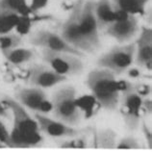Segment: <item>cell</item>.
Segmentation results:
<instances>
[{"mask_svg":"<svg viewBox=\"0 0 152 152\" xmlns=\"http://www.w3.org/2000/svg\"><path fill=\"white\" fill-rule=\"evenodd\" d=\"M13 115V127L10 132V147L28 148L42 142L37 121L28 114L25 107L17 99L5 97L1 101Z\"/></svg>","mask_w":152,"mask_h":152,"instance_id":"cell-1","label":"cell"},{"mask_svg":"<svg viewBox=\"0 0 152 152\" xmlns=\"http://www.w3.org/2000/svg\"><path fill=\"white\" fill-rule=\"evenodd\" d=\"M86 85L96 99L98 105L107 111H114L119 102V91L115 75L99 67L88 73Z\"/></svg>","mask_w":152,"mask_h":152,"instance_id":"cell-2","label":"cell"},{"mask_svg":"<svg viewBox=\"0 0 152 152\" xmlns=\"http://www.w3.org/2000/svg\"><path fill=\"white\" fill-rule=\"evenodd\" d=\"M76 90L72 86L63 87L52 95V112L56 119L75 126L81 121V111L76 106Z\"/></svg>","mask_w":152,"mask_h":152,"instance_id":"cell-3","label":"cell"},{"mask_svg":"<svg viewBox=\"0 0 152 152\" xmlns=\"http://www.w3.org/2000/svg\"><path fill=\"white\" fill-rule=\"evenodd\" d=\"M84 1L85 0H76L74 2L66 19L61 26L60 35L69 45L82 53H94L95 49L84 39L80 31L79 19Z\"/></svg>","mask_w":152,"mask_h":152,"instance_id":"cell-4","label":"cell"},{"mask_svg":"<svg viewBox=\"0 0 152 152\" xmlns=\"http://www.w3.org/2000/svg\"><path fill=\"white\" fill-rule=\"evenodd\" d=\"M135 57V43L114 46L101 55L97 60V66L106 69L115 75H119L127 70Z\"/></svg>","mask_w":152,"mask_h":152,"instance_id":"cell-5","label":"cell"},{"mask_svg":"<svg viewBox=\"0 0 152 152\" xmlns=\"http://www.w3.org/2000/svg\"><path fill=\"white\" fill-rule=\"evenodd\" d=\"M42 60L58 73L66 77L82 73L84 69L81 57L67 52L42 49Z\"/></svg>","mask_w":152,"mask_h":152,"instance_id":"cell-6","label":"cell"},{"mask_svg":"<svg viewBox=\"0 0 152 152\" xmlns=\"http://www.w3.org/2000/svg\"><path fill=\"white\" fill-rule=\"evenodd\" d=\"M29 42L32 45L42 47V49H48L57 52H67V53L77 55L79 57L84 56V53L69 45L60 34L49 30L42 29L37 31L30 37Z\"/></svg>","mask_w":152,"mask_h":152,"instance_id":"cell-7","label":"cell"},{"mask_svg":"<svg viewBox=\"0 0 152 152\" xmlns=\"http://www.w3.org/2000/svg\"><path fill=\"white\" fill-rule=\"evenodd\" d=\"M80 31L84 39L96 50L100 47L98 25L94 15V2L93 0L84 1L79 19Z\"/></svg>","mask_w":152,"mask_h":152,"instance_id":"cell-8","label":"cell"},{"mask_svg":"<svg viewBox=\"0 0 152 152\" xmlns=\"http://www.w3.org/2000/svg\"><path fill=\"white\" fill-rule=\"evenodd\" d=\"M35 119L37 121L39 131H42L43 133L51 137L74 138L76 136H79L83 131L82 129H77L74 126L69 125L58 119L48 118L42 114H36Z\"/></svg>","mask_w":152,"mask_h":152,"instance_id":"cell-9","label":"cell"},{"mask_svg":"<svg viewBox=\"0 0 152 152\" xmlns=\"http://www.w3.org/2000/svg\"><path fill=\"white\" fill-rule=\"evenodd\" d=\"M28 79L32 86L46 89L65 82L67 78L58 73L48 65H36L28 72Z\"/></svg>","mask_w":152,"mask_h":152,"instance_id":"cell-10","label":"cell"},{"mask_svg":"<svg viewBox=\"0 0 152 152\" xmlns=\"http://www.w3.org/2000/svg\"><path fill=\"white\" fill-rule=\"evenodd\" d=\"M123 106L121 115L126 127L129 130H136L140 125L142 99L136 91L123 94Z\"/></svg>","mask_w":152,"mask_h":152,"instance_id":"cell-11","label":"cell"},{"mask_svg":"<svg viewBox=\"0 0 152 152\" xmlns=\"http://www.w3.org/2000/svg\"><path fill=\"white\" fill-rule=\"evenodd\" d=\"M105 34L115 39L119 43H124L131 39L139 29L136 15H130L123 20H115L106 28Z\"/></svg>","mask_w":152,"mask_h":152,"instance_id":"cell-12","label":"cell"},{"mask_svg":"<svg viewBox=\"0 0 152 152\" xmlns=\"http://www.w3.org/2000/svg\"><path fill=\"white\" fill-rule=\"evenodd\" d=\"M136 62L148 70L152 66V29L142 26L138 39L135 42Z\"/></svg>","mask_w":152,"mask_h":152,"instance_id":"cell-13","label":"cell"},{"mask_svg":"<svg viewBox=\"0 0 152 152\" xmlns=\"http://www.w3.org/2000/svg\"><path fill=\"white\" fill-rule=\"evenodd\" d=\"M45 99L46 94L45 91L39 87L22 88L17 93V100L25 108L33 111H39Z\"/></svg>","mask_w":152,"mask_h":152,"instance_id":"cell-14","label":"cell"},{"mask_svg":"<svg viewBox=\"0 0 152 152\" xmlns=\"http://www.w3.org/2000/svg\"><path fill=\"white\" fill-rule=\"evenodd\" d=\"M94 15L99 29H104L115 21V8L110 0L94 2Z\"/></svg>","mask_w":152,"mask_h":152,"instance_id":"cell-15","label":"cell"},{"mask_svg":"<svg viewBox=\"0 0 152 152\" xmlns=\"http://www.w3.org/2000/svg\"><path fill=\"white\" fill-rule=\"evenodd\" d=\"M113 6L133 15H142L148 0H110Z\"/></svg>","mask_w":152,"mask_h":152,"instance_id":"cell-16","label":"cell"},{"mask_svg":"<svg viewBox=\"0 0 152 152\" xmlns=\"http://www.w3.org/2000/svg\"><path fill=\"white\" fill-rule=\"evenodd\" d=\"M1 52L8 62L17 66L29 62L34 56V52L31 49L24 48V47H19V46Z\"/></svg>","mask_w":152,"mask_h":152,"instance_id":"cell-17","label":"cell"},{"mask_svg":"<svg viewBox=\"0 0 152 152\" xmlns=\"http://www.w3.org/2000/svg\"><path fill=\"white\" fill-rule=\"evenodd\" d=\"M117 133L111 128H103L95 132V146L103 149L115 148L117 145Z\"/></svg>","mask_w":152,"mask_h":152,"instance_id":"cell-18","label":"cell"},{"mask_svg":"<svg viewBox=\"0 0 152 152\" xmlns=\"http://www.w3.org/2000/svg\"><path fill=\"white\" fill-rule=\"evenodd\" d=\"M76 106L79 108L81 113L84 114L86 118H91L96 113V108H100L96 101V99L93 94H84L80 96H76L75 99Z\"/></svg>","mask_w":152,"mask_h":152,"instance_id":"cell-19","label":"cell"},{"mask_svg":"<svg viewBox=\"0 0 152 152\" xmlns=\"http://www.w3.org/2000/svg\"><path fill=\"white\" fill-rule=\"evenodd\" d=\"M0 9L13 12L18 15L33 14L29 9L26 0H0Z\"/></svg>","mask_w":152,"mask_h":152,"instance_id":"cell-20","label":"cell"},{"mask_svg":"<svg viewBox=\"0 0 152 152\" xmlns=\"http://www.w3.org/2000/svg\"><path fill=\"white\" fill-rule=\"evenodd\" d=\"M19 15L13 12L0 9V35L13 31L18 21Z\"/></svg>","mask_w":152,"mask_h":152,"instance_id":"cell-21","label":"cell"},{"mask_svg":"<svg viewBox=\"0 0 152 152\" xmlns=\"http://www.w3.org/2000/svg\"><path fill=\"white\" fill-rule=\"evenodd\" d=\"M21 42V36L18 33H9L0 35V50L5 51L19 46Z\"/></svg>","mask_w":152,"mask_h":152,"instance_id":"cell-22","label":"cell"},{"mask_svg":"<svg viewBox=\"0 0 152 152\" xmlns=\"http://www.w3.org/2000/svg\"><path fill=\"white\" fill-rule=\"evenodd\" d=\"M31 26H32V18L30 15H19L18 21L15 29L17 30L18 34L21 36V35H26L29 33Z\"/></svg>","mask_w":152,"mask_h":152,"instance_id":"cell-23","label":"cell"},{"mask_svg":"<svg viewBox=\"0 0 152 152\" xmlns=\"http://www.w3.org/2000/svg\"><path fill=\"white\" fill-rule=\"evenodd\" d=\"M141 145L138 142L137 139L134 137H125L122 138L117 145L115 148L117 149H139Z\"/></svg>","mask_w":152,"mask_h":152,"instance_id":"cell-24","label":"cell"},{"mask_svg":"<svg viewBox=\"0 0 152 152\" xmlns=\"http://www.w3.org/2000/svg\"><path fill=\"white\" fill-rule=\"evenodd\" d=\"M61 148H72V149H83L87 147V141L84 138H77L66 141L61 143Z\"/></svg>","mask_w":152,"mask_h":152,"instance_id":"cell-25","label":"cell"},{"mask_svg":"<svg viewBox=\"0 0 152 152\" xmlns=\"http://www.w3.org/2000/svg\"><path fill=\"white\" fill-rule=\"evenodd\" d=\"M118 91L123 94H127L132 91H135V86L127 80H118Z\"/></svg>","mask_w":152,"mask_h":152,"instance_id":"cell-26","label":"cell"},{"mask_svg":"<svg viewBox=\"0 0 152 152\" xmlns=\"http://www.w3.org/2000/svg\"><path fill=\"white\" fill-rule=\"evenodd\" d=\"M48 4V0H31L29 4V9L33 14L42 10Z\"/></svg>","mask_w":152,"mask_h":152,"instance_id":"cell-27","label":"cell"},{"mask_svg":"<svg viewBox=\"0 0 152 152\" xmlns=\"http://www.w3.org/2000/svg\"><path fill=\"white\" fill-rule=\"evenodd\" d=\"M0 141L10 147V132L8 131L5 124L0 121Z\"/></svg>","mask_w":152,"mask_h":152,"instance_id":"cell-28","label":"cell"},{"mask_svg":"<svg viewBox=\"0 0 152 152\" xmlns=\"http://www.w3.org/2000/svg\"><path fill=\"white\" fill-rule=\"evenodd\" d=\"M142 133L145 135V141L147 143V146L149 147V149H151L152 147V133L150 129L147 126L146 123L143 122L142 123Z\"/></svg>","mask_w":152,"mask_h":152,"instance_id":"cell-29","label":"cell"},{"mask_svg":"<svg viewBox=\"0 0 152 152\" xmlns=\"http://www.w3.org/2000/svg\"><path fill=\"white\" fill-rule=\"evenodd\" d=\"M135 91L140 96H143V95H147L150 93V87L148 85L141 84V85L135 86Z\"/></svg>","mask_w":152,"mask_h":152,"instance_id":"cell-30","label":"cell"},{"mask_svg":"<svg viewBox=\"0 0 152 152\" xmlns=\"http://www.w3.org/2000/svg\"><path fill=\"white\" fill-rule=\"evenodd\" d=\"M51 111H52V102L45 99V100L42 103L39 112V113H42V114H46V113H49V112H51Z\"/></svg>","mask_w":152,"mask_h":152,"instance_id":"cell-31","label":"cell"},{"mask_svg":"<svg viewBox=\"0 0 152 152\" xmlns=\"http://www.w3.org/2000/svg\"><path fill=\"white\" fill-rule=\"evenodd\" d=\"M142 108L145 110L146 113L151 114L152 112V101L150 99H145L142 101Z\"/></svg>","mask_w":152,"mask_h":152,"instance_id":"cell-32","label":"cell"},{"mask_svg":"<svg viewBox=\"0 0 152 152\" xmlns=\"http://www.w3.org/2000/svg\"><path fill=\"white\" fill-rule=\"evenodd\" d=\"M128 75H129L131 78H138L140 76V71L137 69H130L128 70Z\"/></svg>","mask_w":152,"mask_h":152,"instance_id":"cell-33","label":"cell"},{"mask_svg":"<svg viewBox=\"0 0 152 152\" xmlns=\"http://www.w3.org/2000/svg\"><path fill=\"white\" fill-rule=\"evenodd\" d=\"M8 109L3 105L2 102H0V117H7L8 115Z\"/></svg>","mask_w":152,"mask_h":152,"instance_id":"cell-34","label":"cell"},{"mask_svg":"<svg viewBox=\"0 0 152 152\" xmlns=\"http://www.w3.org/2000/svg\"><path fill=\"white\" fill-rule=\"evenodd\" d=\"M5 146H6L5 143H3L1 141H0V148H2V147H5Z\"/></svg>","mask_w":152,"mask_h":152,"instance_id":"cell-35","label":"cell"}]
</instances>
